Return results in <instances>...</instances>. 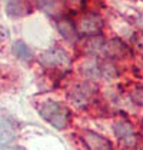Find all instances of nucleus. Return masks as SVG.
<instances>
[{
	"label": "nucleus",
	"mask_w": 143,
	"mask_h": 150,
	"mask_svg": "<svg viewBox=\"0 0 143 150\" xmlns=\"http://www.w3.org/2000/svg\"><path fill=\"white\" fill-rule=\"evenodd\" d=\"M40 116L57 130L66 129L70 120V112L60 103L46 102L40 107Z\"/></svg>",
	"instance_id": "obj_1"
},
{
	"label": "nucleus",
	"mask_w": 143,
	"mask_h": 150,
	"mask_svg": "<svg viewBox=\"0 0 143 150\" xmlns=\"http://www.w3.org/2000/svg\"><path fill=\"white\" fill-rule=\"evenodd\" d=\"M96 92V87L92 83H82L79 86H76L70 92V100L73 104H76L77 107H86L90 103L92 97Z\"/></svg>",
	"instance_id": "obj_2"
},
{
	"label": "nucleus",
	"mask_w": 143,
	"mask_h": 150,
	"mask_svg": "<svg viewBox=\"0 0 143 150\" xmlns=\"http://www.w3.org/2000/svg\"><path fill=\"white\" fill-rule=\"evenodd\" d=\"M103 22L97 14H84L77 22V30L83 36H96L100 33Z\"/></svg>",
	"instance_id": "obj_3"
},
{
	"label": "nucleus",
	"mask_w": 143,
	"mask_h": 150,
	"mask_svg": "<svg viewBox=\"0 0 143 150\" xmlns=\"http://www.w3.org/2000/svg\"><path fill=\"white\" fill-rule=\"evenodd\" d=\"M40 62L45 66H47V67H60V66H67L70 63V57H69V54L64 50L55 47V49L47 50L42 56Z\"/></svg>",
	"instance_id": "obj_4"
},
{
	"label": "nucleus",
	"mask_w": 143,
	"mask_h": 150,
	"mask_svg": "<svg viewBox=\"0 0 143 150\" xmlns=\"http://www.w3.org/2000/svg\"><path fill=\"white\" fill-rule=\"evenodd\" d=\"M82 140L89 150H113L112 143L107 139H105L103 136L97 134L95 132H90V130L83 132Z\"/></svg>",
	"instance_id": "obj_5"
},
{
	"label": "nucleus",
	"mask_w": 143,
	"mask_h": 150,
	"mask_svg": "<svg viewBox=\"0 0 143 150\" xmlns=\"http://www.w3.org/2000/svg\"><path fill=\"white\" fill-rule=\"evenodd\" d=\"M115 134L126 146H133L136 143V136H135L133 127L130 123H127L125 120H119L118 123H115Z\"/></svg>",
	"instance_id": "obj_6"
},
{
	"label": "nucleus",
	"mask_w": 143,
	"mask_h": 150,
	"mask_svg": "<svg viewBox=\"0 0 143 150\" xmlns=\"http://www.w3.org/2000/svg\"><path fill=\"white\" fill-rule=\"evenodd\" d=\"M6 10L10 16L17 17V16L27 14L30 12V6L26 0H9L6 4Z\"/></svg>",
	"instance_id": "obj_7"
},
{
	"label": "nucleus",
	"mask_w": 143,
	"mask_h": 150,
	"mask_svg": "<svg viewBox=\"0 0 143 150\" xmlns=\"http://www.w3.org/2000/svg\"><path fill=\"white\" fill-rule=\"evenodd\" d=\"M57 29L59 32L63 35V37L69 42H73L76 39V27H74V23L69 20V19H62L57 22Z\"/></svg>",
	"instance_id": "obj_8"
},
{
	"label": "nucleus",
	"mask_w": 143,
	"mask_h": 150,
	"mask_svg": "<svg viewBox=\"0 0 143 150\" xmlns=\"http://www.w3.org/2000/svg\"><path fill=\"white\" fill-rule=\"evenodd\" d=\"M39 7L45 12H47L49 14H55L56 12H59L62 7V0H36Z\"/></svg>",
	"instance_id": "obj_9"
},
{
	"label": "nucleus",
	"mask_w": 143,
	"mask_h": 150,
	"mask_svg": "<svg viewBox=\"0 0 143 150\" xmlns=\"http://www.w3.org/2000/svg\"><path fill=\"white\" fill-rule=\"evenodd\" d=\"M14 53L17 54V57L23 59V60H27V59L32 56V53H30L29 47L24 46L23 43H17V45L14 46Z\"/></svg>",
	"instance_id": "obj_10"
}]
</instances>
